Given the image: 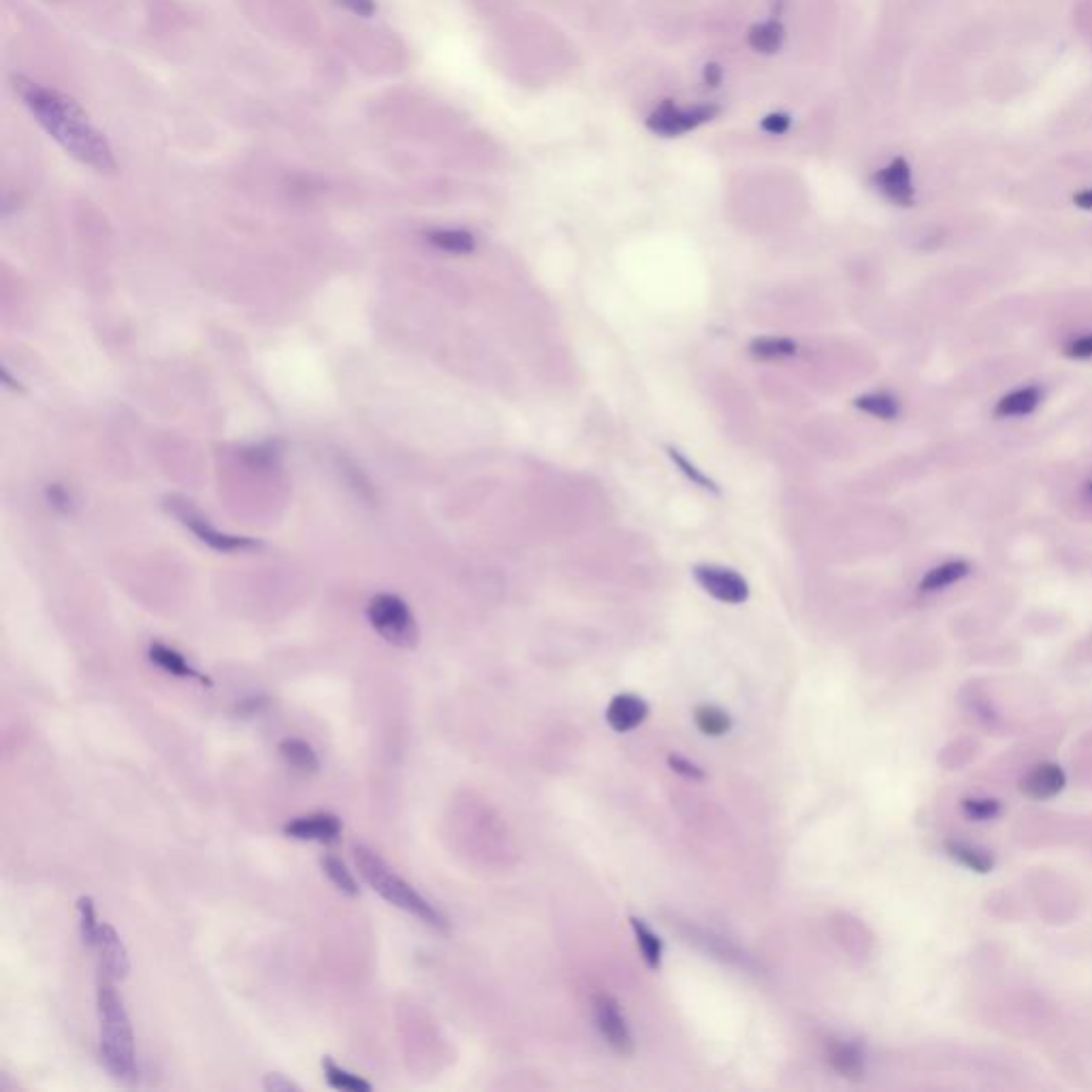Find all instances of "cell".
<instances>
[{
  "instance_id": "cell-1",
  "label": "cell",
  "mask_w": 1092,
  "mask_h": 1092,
  "mask_svg": "<svg viewBox=\"0 0 1092 1092\" xmlns=\"http://www.w3.org/2000/svg\"><path fill=\"white\" fill-rule=\"evenodd\" d=\"M15 92L22 96L24 105L30 109L43 130L70 156L99 173L115 171V158L109 141L105 139L99 129L92 127L75 101L26 77H15Z\"/></svg>"
},
{
  "instance_id": "cell-2",
  "label": "cell",
  "mask_w": 1092,
  "mask_h": 1092,
  "mask_svg": "<svg viewBox=\"0 0 1092 1092\" xmlns=\"http://www.w3.org/2000/svg\"><path fill=\"white\" fill-rule=\"evenodd\" d=\"M96 1005L101 1020V1059L113 1080L132 1084L137 1080L135 1035L122 997L109 978L101 980L96 990Z\"/></svg>"
},
{
  "instance_id": "cell-3",
  "label": "cell",
  "mask_w": 1092,
  "mask_h": 1092,
  "mask_svg": "<svg viewBox=\"0 0 1092 1092\" xmlns=\"http://www.w3.org/2000/svg\"><path fill=\"white\" fill-rule=\"evenodd\" d=\"M354 863H357L361 877L366 879L371 890L383 896L388 904L410 913V916L419 918L423 924L431 928L448 930L447 916L433 907L425 896L416 892L410 884L404 882L376 851H371L366 845H357L354 847Z\"/></svg>"
},
{
  "instance_id": "cell-4",
  "label": "cell",
  "mask_w": 1092,
  "mask_h": 1092,
  "mask_svg": "<svg viewBox=\"0 0 1092 1092\" xmlns=\"http://www.w3.org/2000/svg\"><path fill=\"white\" fill-rule=\"evenodd\" d=\"M367 619L371 627L387 643L412 649L419 643V627L407 604L393 593H378L367 604Z\"/></svg>"
},
{
  "instance_id": "cell-5",
  "label": "cell",
  "mask_w": 1092,
  "mask_h": 1092,
  "mask_svg": "<svg viewBox=\"0 0 1092 1092\" xmlns=\"http://www.w3.org/2000/svg\"><path fill=\"white\" fill-rule=\"evenodd\" d=\"M169 510H171L186 527H190L194 534H197L199 540H203V543L209 545L211 548H216V550H248V548H259L261 546L259 540L222 534V531L209 526L208 519H203L199 512H194L189 506V502H184V500H175V497L173 500H169Z\"/></svg>"
},
{
  "instance_id": "cell-6",
  "label": "cell",
  "mask_w": 1092,
  "mask_h": 1092,
  "mask_svg": "<svg viewBox=\"0 0 1092 1092\" xmlns=\"http://www.w3.org/2000/svg\"><path fill=\"white\" fill-rule=\"evenodd\" d=\"M715 115L717 108H713V105H700V108L694 109H681L674 103L665 101L662 108H657L651 113V118L646 120V127L657 132V135L677 137L683 135V132L696 129L698 124L713 120Z\"/></svg>"
},
{
  "instance_id": "cell-7",
  "label": "cell",
  "mask_w": 1092,
  "mask_h": 1092,
  "mask_svg": "<svg viewBox=\"0 0 1092 1092\" xmlns=\"http://www.w3.org/2000/svg\"><path fill=\"white\" fill-rule=\"evenodd\" d=\"M694 576L706 593L725 604H743L749 598V585L739 572L722 566H696Z\"/></svg>"
},
{
  "instance_id": "cell-8",
  "label": "cell",
  "mask_w": 1092,
  "mask_h": 1092,
  "mask_svg": "<svg viewBox=\"0 0 1092 1092\" xmlns=\"http://www.w3.org/2000/svg\"><path fill=\"white\" fill-rule=\"evenodd\" d=\"M873 182L884 197L901 208H911L916 203V184L909 163L903 156L894 158L890 165L879 169Z\"/></svg>"
},
{
  "instance_id": "cell-9",
  "label": "cell",
  "mask_w": 1092,
  "mask_h": 1092,
  "mask_svg": "<svg viewBox=\"0 0 1092 1092\" xmlns=\"http://www.w3.org/2000/svg\"><path fill=\"white\" fill-rule=\"evenodd\" d=\"M596 1018H598V1028L612 1050L624 1056H629L634 1052L632 1033H629L625 1018L621 1016L615 999L608 997V994H600L596 999Z\"/></svg>"
},
{
  "instance_id": "cell-10",
  "label": "cell",
  "mask_w": 1092,
  "mask_h": 1092,
  "mask_svg": "<svg viewBox=\"0 0 1092 1092\" xmlns=\"http://www.w3.org/2000/svg\"><path fill=\"white\" fill-rule=\"evenodd\" d=\"M282 832L295 841L333 843L342 834V820L333 813H312L284 824Z\"/></svg>"
},
{
  "instance_id": "cell-11",
  "label": "cell",
  "mask_w": 1092,
  "mask_h": 1092,
  "mask_svg": "<svg viewBox=\"0 0 1092 1092\" xmlns=\"http://www.w3.org/2000/svg\"><path fill=\"white\" fill-rule=\"evenodd\" d=\"M96 952L101 956V966L105 971V978L109 980H124L129 975L130 969V963H129V954H127V947H124L122 939L118 932L111 924H101L99 928V939H96V945H94Z\"/></svg>"
},
{
  "instance_id": "cell-12",
  "label": "cell",
  "mask_w": 1092,
  "mask_h": 1092,
  "mask_svg": "<svg viewBox=\"0 0 1092 1092\" xmlns=\"http://www.w3.org/2000/svg\"><path fill=\"white\" fill-rule=\"evenodd\" d=\"M646 717H649V706L641 696L634 694L615 696L606 708V722L615 732L634 730Z\"/></svg>"
},
{
  "instance_id": "cell-13",
  "label": "cell",
  "mask_w": 1092,
  "mask_h": 1092,
  "mask_svg": "<svg viewBox=\"0 0 1092 1092\" xmlns=\"http://www.w3.org/2000/svg\"><path fill=\"white\" fill-rule=\"evenodd\" d=\"M1064 784H1067V777H1064L1061 766L1039 764L1023 779L1020 787L1033 801H1047V798L1061 794Z\"/></svg>"
},
{
  "instance_id": "cell-14",
  "label": "cell",
  "mask_w": 1092,
  "mask_h": 1092,
  "mask_svg": "<svg viewBox=\"0 0 1092 1092\" xmlns=\"http://www.w3.org/2000/svg\"><path fill=\"white\" fill-rule=\"evenodd\" d=\"M148 657L149 662L158 668L173 674V677H180V679H190V681H199L201 685H211V679L206 677V674L199 672L194 665H190L186 662V657L182 653H177L171 646H167L163 643H152L148 649Z\"/></svg>"
},
{
  "instance_id": "cell-15",
  "label": "cell",
  "mask_w": 1092,
  "mask_h": 1092,
  "mask_svg": "<svg viewBox=\"0 0 1092 1092\" xmlns=\"http://www.w3.org/2000/svg\"><path fill=\"white\" fill-rule=\"evenodd\" d=\"M1042 388L1039 387H1023L1001 397L997 406H994V416L999 419H1018V416L1033 414L1039 404H1042Z\"/></svg>"
},
{
  "instance_id": "cell-16",
  "label": "cell",
  "mask_w": 1092,
  "mask_h": 1092,
  "mask_svg": "<svg viewBox=\"0 0 1092 1092\" xmlns=\"http://www.w3.org/2000/svg\"><path fill=\"white\" fill-rule=\"evenodd\" d=\"M971 574V564L964 562V559H949V562L941 564L937 567H932L924 574V579L920 581V593H935V591H943L947 587H952V585L961 583L963 579Z\"/></svg>"
},
{
  "instance_id": "cell-17",
  "label": "cell",
  "mask_w": 1092,
  "mask_h": 1092,
  "mask_svg": "<svg viewBox=\"0 0 1092 1092\" xmlns=\"http://www.w3.org/2000/svg\"><path fill=\"white\" fill-rule=\"evenodd\" d=\"M828 1061L841 1076L858 1080L864 1073V1056L856 1043L849 1042H830Z\"/></svg>"
},
{
  "instance_id": "cell-18",
  "label": "cell",
  "mask_w": 1092,
  "mask_h": 1092,
  "mask_svg": "<svg viewBox=\"0 0 1092 1092\" xmlns=\"http://www.w3.org/2000/svg\"><path fill=\"white\" fill-rule=\"evenodd\" d=\"M278 751L290 768L304 772V775H308V772H316L318 766H321L312 745L301 739H284L278 745Z\"/></svg>"
},
{
  "instance_id": "cell-19",
  "label": "cell",
  "mask_w": 1092,
  "mask_h": 1092,
  "mask_svg": "<svg viewBox=\"0 0 1092 1092\" xmlns=\"http://www.w3.org/2000/svg\"><path fill=\"white\" fill-rule=\"evenodd\" d=\"M427 242L450 254H467L476 246L474 235L461 228H433L427 233Z\"/></svg>"
},
{
  "instance_id": "cell-20",
  "label": "cell",
  "mask_w": 1092,
  "mask_h": 1092,
  "mask_svg": "<svg viewBox=\"0 0 1092 1092\" xmlns=\"http://www.w3.org/2000/svg\"><path fill=\"white\" fill-rule=\"evenodd\" d=\"M629 924H632V930L636 935V943L641 947V954H643V961L645 964L649 966V969H660L662 964V939L655 935V932L645 924L643 920L638 918H629Z\"/></svg>"
},
{
  "instance_id": "cell-21",
  "label": "cell",
  "mask_w": 1092,
  "mask_h": 1092,
  "mask_svg": "<svg viewBox=\"0 0 1092 1092\" xmlns=\"http://www.w3.org/2000/svg\"><path fill=\"white\" fill-rule=\"evenodd\" d=\"M323 1069H325V1080L327 1084L335 1088V1090H344V1092H369L371 1084L366 1082L359 1076H354V1073L346 1071L340 1064H335L333 1059H328L325 1056L323 1059Z\"/></svg>"
},
{
  "instance_id": "cell-22",
  "label": "cell",
  "mask_w": 1092,
  "mask_h": 1092,
  "mask_svg": "<svg viewBox=\"0 0 1092 1092\" xmlns=\"http://www.w3.org/2000/svg\"><path fill=\"white\" fill-rule=\"evenodd\" d=\"M854 406L858 407V410H863L871 416H877V419H882V421H894V419H899V414H901L899 399H894L892 395H887V393L863 395V397L856 399Z\"/></svg>"
},
{
  "instance_id": "cell-23",
  "label": "cell",
  "mask_w": 1092,
  "mask_h": 1092,
  "mask_svg": "<svg viewBox=\"0 0 1092 1092\" xmlns=\"http://www.w3.org/2000/svg\"><path fill=\"white\" fill-rule=\"evenodd\" d=\"M696 725L698 730L706 736H724L730 732L732 719L730 715L713 705H705L696 708Z\"/></svg>"
},
{
  "instance_id": "cell-24",
  "label": "cell",
  "mask_w": 1092,
  "mask_h": 1092,
  "mask_svg": "<svg viewBox=\"0 0 1092 1092\" xmlns=\"http://www.w3.org/2000/svg\"><path fill=\"white\" fill-rule=\"evenodd\" d=\"M781 41H784V26L779 22L753 26L749 30V46L756 51H762V54H772V51H777L781 48Z\"/></svg>"
},
{
  "instance_id": "cell-25",
  "label": "cell",
  "mask_w": 1092,
  "mask_h": 1092,
  "mask_svg": "<svg viewBox=\"0 0 1092 1092\" xmlns=\"http://www.w3.org/2000/svg\"><path fill=\"white\" fill-rule=\"evenodd\" d=\"M77 913H79V935H82L84 945L94 949L96 939H99L101 922L96 920L94 901L90 899V896H79Z\"/></svg>"
},
{
  "instance_id": "cell-26",
  "label": "cell",
  "mask_w": 1092,
  "mask_h": 1092,
  "mask_svg": "<svg viewBox=\"0 0 1092 1092\" xmlns=\"http://www.w3.org/2000/svg\"><path fill=\"white\" fill-rule=\"evenodd\" d=\"M323 871L328 879H331V884L337 887V890L348 894V896H359L357 879H354V875L348 871V866H346L340 858L325 856L323 858Z\"/></svg>"
},
{
  "instance_id": "cell-27",
  "label": "cell",
  "mask_w": 1092,
  "mask_h": 1092,
  "mask_svg": "<svg viewBox=\"0 0 1092 1092\" xmlns=\"http://www.w3.org/2000/svg\"><path fill=\"white\" fill-rule=\"evenodd\" d=\"M947 849H949V854H952L956 860H961L964 866H969L971 871L988 873L994 864L992 858L985 854V851H980L971 845H963V843H947Z\"/></svg>"
},
{
  "instance_id": "cell-28",
  "label": "cell",
  "mask_w": 1092,
  "mask_h": 1092,
  "mask_svg": "<svg viewBox=\"0 0 1092 1092\" xmlns=\"http://www.w3.org/2000/svg\"><path fill=\"white\" fill-rule=\"evenodd\" d=\"M751 352L760 359H781L792 357L796 352V344L785 337H760L751 344Z\"/></svg>"
},
{
  "instance_id": "cell-29",
  "label": "cell",
  "mask_w": 1092,
  "mask_h": 1092,
  "mask_svg": "<svg viewBox=\"0 0 1092 1092\" xmlns=\"http://www.w3.org/2000/svg\"><path fill=\"white\" fill-rule=\"evenodd\" d=\"M963 809L971 820L983 822V820L997 818L999 811H1001V804L997 801H988V798H983V801H980V798H969V801L963 803Z\"/></svg>"
},
{
  "instance_id": "cell-30",
  "label": "cell",
  "mask_w": 1092,
  "mask_h": 1092,
  "mask_svg": "<svg viewBox=\"0 0 1092 1092\" xmlns=\"http://www.w3.org/2000/svg\"><path fill=\"white\" fill-rule=\"evenodd\" d=\"M668 452H670V457H672V461H677V464H679V467H681V469H683V472H685V476H689V478H691V483H696V485H700V486H703V489H710V491H717V489H715V485H713V483H710V481H708V478H706V476H705V474H703V472H700V469H696V467H694V466H691V464H689V461H687V459H685V457H683V455H681V452H679V450H674V448H670V450H668Z\"/></svg>"
},
{
  "instance_id": "cell-31",
  "label": "cell",
  "mask_w": 1092,
  "mask_h": 1092,
  "mask_svg": "<svg viewBox=\"0 0 1092 1092\" xmlns=\"http://www.w3.org/2000/svg\"><path fill=\"white\" fill-rule=\"evenodd\" d=\"M1062 354L1067 359H1078V361L1092 359V333H1086L1082 337H1076V340H1071L1062 348Z\"/></svg>"
},
{
  "instance_id": "cell-32",
  "label": "cell",
  "mask_w": 1092,
  "mask_h": 1092,
  "mask_svg": "<svg viewBox=\"0 0 1092 1092\" xmlns=\"http://www.w3.org/2000/svg\"><path fill=\"white\" fill-rule=\"evenodd\" d=\"M263 1088L269 1090V1092H299V1084L295 1082L288 1080L287 1076H282V1073H268L263 1080Z\"/></svg>"
},
{
  "instance_id": "cell-33",
  "label": "cell",
  "mask_w": 1092,
  "mask_h": 1092,
  "mask_svg": "<svg viewBox=\"0 0 1092 1092\" xmlns=\"http://www.w3.org/2000/svg\"><path fill=\"white\" fill-rule=\"evenodd\" d=\"M668 764L672 766V770H677L679 775L687 777V779H703V777H705L703 770H700L696 764H691V762H687L685 758H681V756H670V758H668Z\"/></svg>"
},
{
  "instance_id": "cell-34",
  "label": "cell",
  "mask_w": 1092,
  "mask_h": 1092,
  "mask_svg": "<svg viewBox=\"0 0 1092 1092\" xmlns=\"http://www.w3.org/2000/svg\"><path fill=\"white\" fill-rule=\"evenodd\" d=\"M340 5H344L348 11L357 13L359 17H371L376 13V0H340Z\"/></svg>"
},
{
  "instance_id": "cell-35",
  "label": "cell",
  "mask_w": 1092,
  "mask_h": 1092,
  "mask_svg": "<svg viewBox=\"0 0 1092 1092\" xmlns=\"http://www.w3.org/2000/svg\"><path fill=\"white\" fill-rule=\"evenodd\" d=\"M789 127V120L787 115H768V118L762 122V129L772 132V135H781V132H785Z\"/></svg>"
},
{
  "instance_id": "cell-36",
  "label": "cell",
  "mask_w": 1092,
  "mask_h": 1092,
  "mask_svg": "<svg viewBox=\"0 0 1092 1092\" xmlns=\"http://www.w3.org/2000/svg\"><path fill=\"white\" fill-rule=\"evenodd\" d=\"M1073 203H1076V208H1080V209L1092 211V189L1080 190V192L1073 194Z\"/></svg>"
},
{
  "instance_id": "cell-37",
  "label": "cell",
  "mask_w": 1092,
  "mask_h": 1092,
  "mask_svg": "<svg viewBox=\"0 0 1092 1092\" xmlns=\"http://www.w3.org/2000/svg\"><path fill=\"white\" fill-rule=\"evenodd\" d=\"M50 497H51V504L58 506V508H65V510H69V506H67V504H70V497H69V493H67V491H62L60 486H51Z\"/></svg>"
},
{
  "instance_id": "cell-38",
  "label": "cell",
  "mask_w": 1092,
  "mask_h": 1092,
  "mask_svg": "<svg viewBox=\"0 0 1092 1092\" xmlns=\"http://www.w3.org/2000/svg\"><path fill=\"white\" fill-rule=\"evenodd\" d=\"M705 79H706L708 86H713V88L719 86V82H722V69H719L717 65H708L705 69Z\"/></svg>"
},
{
  "instance_id": "cell-39",
  "label": "cell",
  "mask_w": 1092,
  "mask_h": 1092,
  "mask_svg": "<svg viewBox=\"0 0 1092 1092\" xmlns=\"http://www.w3.org/2000/svg\"><path fill=\"white\" fill-rule=\"evenodd\" d=\"M263 705H268V700H263V698H250V700H244L242 710H244V713H248V715H252V713H259Z\"/></svg>"
},
{
  "instance_id": "cell-40",
  "label": "cell",
  "mask_w": 1092,
  "mask_h": 1092,
  "mask_svg": "<svg viewBox=\"0 0 1092 1092\" xmlns=\"http://www.w3.org/2000/svg\"><path fill=\"white\" fill-rule=\"evenodd\" d=\"M1090 493H1092V483H1090Z\"/></svg>"
}]
</instances>
